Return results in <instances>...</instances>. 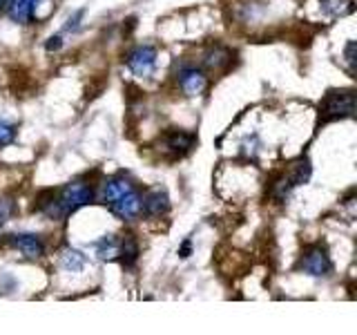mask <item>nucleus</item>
Returning a JSON list of instances; mask_svg holds the SVG:
<instances>
[{
	"label": "nucleus",
	"mask_w": 357,
	"mask_h": 335,
	"mask_svg": "<svg viewBox=\"0 0 357 335\" xmlns=\"http://www.w3.org/2000/svg\"><path fill=\"white\" fill-rule=\"evenodd\" d=\"M94 197H96V193H94V188L89 186V184H85V181H72V184H67L65 188H61L59 193L54 195V199L40 212H45V215H47L50 219L61 221L67 215H72L74 210L83 208L87 204H92Z\"/></svg>",
	"instance_id": "nucleus-1"
},
{
	"label": "nucleus",
	"mask_w": 357,
	"mask_h": 335,
	"mask_svg": "<svg viewBox=\"0 0 357 335\" xmlns=\"http://www.w3.org/2000/svg\"><path fill=\"white\" fill-rule=\"evenodd\" d=\"M321 121H335V119H353L355 117V92L353 89H333L319 105Z\"/></svg>",
	"instance_id": "nucleus-2"
},
{
	"label": "nucleus",
	"mask_w": 357,
	"mask_h": 335,
	"mask_svg": "<svg viewBox=\"0 0 357 335\" xmlns=\"http://www.w3.org/2000/svg\"><path fill=\"white\" fill-rule=\"evenodd\" d=\"M308 177H310V163H308V159H299L295 163H290L288 170L284 174H279L273 181L271 197L275 201H286V197L293 193V188H297L299 184L308 181Z\"/></svg>",
	"instance_id": "nucleus-3"
},
{
	"label": "nucleus",
	"mask_w": 357,
	"mask_h": 335,
	"mask_svg": "<svg viewBox=\"0 0 357 335\" xmlns=\"http://www.w3.org/2000/svg\"><path fill=\"white\" fill-rule=\"evenodd\" d=\"M299 271H304L310 277H326L333 271V264H331V257L328 251L324 246H310L299 257V264H297Z\"/></svg>",
	"instance_id": "nucleus-4"
},
{
	"label": "nucleus",
	"mask_w": 357,
	"mask_h": 335,
	"mask_svg": "<svg viewBox=\"0 0 357 335\" xmlns=\"http://www.w3.org/2000/svg\"><path fill=\"white\" fill-rule=\"evenodd\" d=\"M176 83L181 87V92L185 96H199L206 92L208 87V76L204 72V67H197V65H188L183 63L181 67L176 70Z\"/></svg>",
	"instance_id": "nucleus-5"
},
{
	"label": "nucleus",
	"mask_w": 357,
	"mask_h": 335,
	"mask_svg": "<svg viewBox=\"0 0 357 335\" xmlns=\"http://www.w3.org/2000/svg\"><path fill=\"white\" fill-rule=\"evenodd\" d=\"M126 65L130 67L132 74L150 76L154 72V65H156V50L152 47V45H139V47L128 52Z\"/></svg>",
	"instance_id": "nucleus-6"
},
{
	"label": "nucleus",
	"mask_w": 357,
	"mask_h": 335,
	"mask_svg": "<svg viewBox=\"0 0 357 335\" xmlns=\"http://www.w3.org/2000/svg\"><path fill=\"white\" fill-rule=\"evenodd\" d=\"M195 134H190V132H183V130H170V132H165L163 134V139H161V148L165 154H170V156H183L188 154L190 150L195 148Z\"/></svg>",
	"instance_id": "nucleus-7"
},
{
	"label": "nucleus",
	"mask_w": 357,
	"mask_h": 335,
	"mask_svg": "<svg viewBox=\"0 0 357 335\" xmlns=\"http://www.w3.org/2000/svg\"><path fill=\"white\" fill-rule=\"evenodd\" d=\"M167 210H170V197H167L165 190L154 188L141 197V212L145 217H150V219L163 217Z\"/></svg>",
	"instance_id": "nucleus-8"
},
{
	"label": "nucleus",
	"mask_w": 357,
	"mask_h": 335,
	"mask_svg": "<svg viewBox=\"0 0 357 335\" xmlns=\"http://www.w3.org/2000/svg\"><path fill=\"white\" fill-rule=\"evenodd\" d=\"M9 244L14 246L16 251H20L27 260H38V257L45 255V241L43 237L33 232H18V234H11Z\"/></svg>",
	"instance_id": "nucleus-9"
},
{
	"label": "nucleus",
	"mask_w": 357,
	"mask_h": 335,
	"mask_svg": "<svg viewBox=\"0 0 357 335\" xmlns=\"http://www.w3.org/2000/svg\"><path fill=\"white\" fill-rule=\"evenodd\" d=\"M201 65L215 74L226 72L232 65V52L228 47H223V45H212V47H208L204 56H201Z\"/></svg>",
	"instance_id": "nucleus-10"
},
{
	"label": "nucleus",
	"mask_w": 357,
	"mask_h": 335,
	"mask_svg": "<svg viewBox=\"0 0 357 335\" xmlns=\"http://www.w3.org/2000/svg\"><path fill=\"white\" fill-rule=\"evenodd\" d=\"M109 210H112V215L123 219V221H130L134 217H139L141 215V195L137 193V190H132V193L123 195L121 199L112 201Z\"/></svg>",
	"instance_id": "nucleus-11"
},
{
	"label": "nucleus",
	"mask_w": 357,
	"mask_h": 335,
	"mask_svg": "<svg viewBox=\"0 0 357 335\" xmlns=\"http://www.w3.org/2000/svg\"><path fill=\"white\" fill-rule=\"evenodd\" d=\"M132 190H137V188H134V184L130 181L128 177H114V179H107V181L103 184L98 197H100L103 204H112V201L121 199L123 195L132 193Z\"/></svg>",
	"instance_id": "nucleus-12"
},
{
	"label": "nucleus",
	"mask_w": 357,
	"mask_h": 335,
	"mask_svg": "<svg viewBox=\"0 0 357 335\" xmlns=\"http://www.w3.org/2000/svg\"><path fill=\"white\" fill-rule=\"evenodd\" d=\"M40 0H9L7 3V14L9 18L18 22V25H29L33 20V9Z\"/></svg>",
	"instance_id": "nucleus-13"
},
{
	"label": "nucleus",
	"mask_w": 357,
	"mask_h": 335,
	"mask_svg": "<svg viewBox=\"0 0 357 335\" xmlns=\"http://www.w3.org/2000/svg\"><path fill=\"white\" fill-rule=\"evenodd\" d=\"M139 255H141V248H139V241L134 239V234H126L123 241H119V257L126 268H132L134 264L139 262Z\"/></svg>",
	"instance_id": "nucleus-14"
},
{
	"label": "nucleus",
	"mask_w": 357,
	"mask_h": 335,
	"mask_svg": "<svg viewBox=\"0 0 357 335\" xmlns=\"http://www.w3.org/2000/svg\"><path fill=\"white\" fill-rule=\"evenodd\" d=\"M61 266L65 268L67 273H78L85 268V255L76 248H65L61 253Z\"/></svg>",
	"instance_id": "nucleus-15"
},
{
	"label": "nucleus",
	"mask_w": 357,
	"mask_h": 335,
	"mask_svg": "<svg viewBox=\"0 0 357 335\" xmlns=\"http://www.w3.org/2000/svg\"><path fill=\"white\" fill-rule=\"evenodd\" d=\"M96 255L100 257V260H114V257L119 255V239L112 237V234L98 239L96 241Z\"/></svg>",
	"instance_id": "nucleus-16"
},
{
	"label": "nucleus",
	"mask_w": 357,
	"mask_h": 335,
	"mask_svg": "<svg viewBox=\"0 0 357 335\" xmlns=\"http://www.w3.org/2000/svg\"><path fill=\"white\" fill-rule=\"evenodd\" d=\"M321 9L328 11L331 16H344L353 9V0H319Z\"/></svg>",
	"instance_id": "nucleus-17"
},
{
	"label": "nucleus",
	"mask_w": 357,
	"mask_h": 335,
	"mask_svg": "<svg viewBox=\"0 0 357 335\" xmlns=\"http://www.w3.org/2000/svg\"><path fill=\"white\" fill-rule=\"evenodd\" d=\"M16 212V204H14V199H9V197H3L0 199V226L3 223H7L11 219V215Z\"/></svg>",
	"instance_id": "nucleus-18"
},
{
	"label": "nucleus",
	"mask_w": 357,
	"mask_h": 335,
	"mask_svg": "<svg viewBox=\"0 0 357 335\" xmlns=\"http://www.w3.org/2000/svg\"><path fill=\"white\" fill-rule=\"evenodd\" d=\"M14 141H16V128L9 126L5 121H0V148H5V145Z\"/></svg>",
	"instance_id": "nucleus-19"
},
{
	"label": "nucleus",
	"mask_w": 357,
	"mask_h": 335,
	"mask_svg": "<svg viewBox=\"0 0 357 335\" xmlns=\"http://www.w3.org/2000/svg\"><path fill=\"white\" fill-rule=\"evenodd\" d=\"M83 16H85V11H83V9H78L74 16H70V18H67L65 31H76L78 27H81V20H83Z\"/></svg>",
	"instance_id": "nucleus-20"
},
{
	"label": "nucleus",
	"mask_w": 357,
	"mask_h": 335,
	"mask_svg": "<svg viewBox=\"0 0 357 335\" xmlns=\"http://www.w3.org/2000/svg\"><path fill=\"white\" fill-rule=\"evenodd\" d=\"M355 40H351L349 45H346V52H344V56H346V63H349V72L351 74H355Z\"/></svg>",
	"instance_id": "nucleus-21"
},
{
	"label": "nucleus",
	"mask_w": 357,
	"mask_h": 335,
	"mask_svg": "<svg viewBox=\"0 0 357 335\" xmlns=\"http://www.w3.org/2000/svg\"><path fill=\"white\" fill-rule=\"evenodd\" d=\"M63 47V36L61 34H56V36H52L50 40H47V45H45V50L47 52H59Z\"/></svg>",
	"instance_id": "nucleus-22"
},
{
	"label": "nucleus",
	"mask_w": 357,
	"mask_h": 335,
	"mask_svg": "<svg viewBox=\"0 0 357 335\" xmlns=\"http://www.w3.org/2000/svg\"><path fill=\"white\" fill-rule=\"evenodd\" d=\"M190 253H192V244L185 241V244L181 246V251H178V257H181V260H185V257H190Z\"/></svg>",
	"instance_id": "nucleus-23"
},
{
	"label": "nucleus",
	"mask_w": 357,
	"mask_h": 335,
	"mask_svg": "<svg viewBox=\"0 0 357 335\" xmlns=\"http://www.w3.org/2000/svg\"><path fill=\"white\" fill-rule=\"evenodd\" d=\"M7 3H9V0H0V11H3V9L7 7Z\"/></svg>",
	"instance_id": "nucleus-24"
}]
</instances>
